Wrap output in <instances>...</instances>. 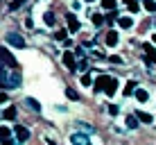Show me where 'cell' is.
Masks as SVG:
<instances>
[{"label": "cell", "instance_id": "cell-1", "mask_svg": "<svg viewBox=\"0 0 156 145\" xmlns=\"http://www.w3.org/2000/svg\"><path fill=\"white\" fill-rule=\"evenodd\" d=\"M20 73H7L0 68V89H16L20 86Z\"/></svg>", "mask_w": 156, "mask_h": 145}, {"label": "cell", "instance_id": "cell-2", "mask_svg": "<svg viewBox=\"0 0 156 145\" xmlns=\"http://www.w3.org/2000/svg\"><path fill=\"white\" fill-rule=\"evenodd\" d=\"M5 39H7V45H12V48H18V50H23V48L27 45V43H25V39H23L20 34H16V32H9V34L5 36Z\"/></svg>", "mask_w": 156, "mask_h": 145}, {"label": "cell", "instance_id": "cell-3", "mask_svg": "<svg viewBox=\"0 0 156 145\" xmlns=\"http://www.w3.org/2000/svg\"><path fill=\"white\" fill-rule=\"evenodd\" d=\"M0 61L7 63L9 68H14V66H16V59H14V55L7 50V48H0Z\"/></svg>", "mask_w": 156, "mask_h": 145}, {"label": "cell", "instance_id": "cell-4", "mask_svg": "<svg viewBox=\"0 0 156 145\" xmlns=\"http://www.w3.org/2000/svg\"><path fill=\"white\" fill-rule=\"evenodd\" d=\"M14 134H16V141H18V143H25L30 138V129H27V127H23V125L14 127Z\"/></svg>", "mask_w": 156, "mask_h": 145}, {"label": "cell", "instance_id": "cell-5", "mask_svg": "<svg viewBox=\"0 0 156 145\" xmlns=\"http://www.w3.org/2000/svg\"><path fill=\"white\" fill-rule=\"evenodd\" d=\"M63 63L68 66V71H70V73L77 71V61H75V55H73V52H63Z\"/></svg>", "mask_w": 156, "mask_h": 145}, {"label": "cell", "instance_id": "cell-6", "mask_svg": "<svg viewBox=\"0 0 156 145\" xmlns=\"http://www.w3.org/2000/svg\"><path fill=\"white\" fill-rule=\"evenodd\" d=\"M70 143H73V145H93V143H90V138L84 136V134H73V136H70Z\"/></svg>", "mask_w": 156, "mask_h": 145}, {"label": "cell", "instance_id": "cell-7", "mask_svg": "<svg viewBox=\"0 0 156 145\" xmlns=\"http://www.w3.org/2000/svg\"><path fill=\"white\" fill-rule=\"evenodd\" d=\"M106 45H109V48H115L118 45V41H120V34H118V32L115 30H111V32H106Z\"/></svg>", "mask_w": 156, "mask_h": 145}, {"label": "cell", "instance_id": "cell-8", "mask_svg": "<svg viewBox=\"0 0 156 145\" xmlns=\"http://www.w3.org/2000/svg\"><path fill=\"white\" fill-rule=\"evenodd\" d=\"M66 20H68V30H70V32H79L82 23L77 20V16H75V14H68V16H66Z\"/></svg>", "mask_w": 156, "mask_h": 145}, {"label": "cell", "instance_id": "cell-9", "mask_svg": "<svg viewBox=\"0 0 156 145\" xmlns=\"http://www.w3.org/2000/svg\"><path fill=\"white\" fill-rule=\"evenodd\" d=\"M104 93L106 95H115L118 93V79L109 77V82H106V86H104Z\"/></svg>", "mask_w": 156, "mask_h": 145}, {"label": "cell", "instance_id": "cell-10", "mask_svg": "<svg viewBox=\"0 0 156 145\" xmlns=\"http://www.w3.org/2000/svg\"><path fill=\"white\" fill-rule=\"evenodd\" d=\"M106 82H109V77H106V75H100V77L93 82V89L98 91V93H102V91H104V86H106Z\"/></svg>", "mask_w": 156, "mask_h": 145}, {"label": "cell", "instance_id": "cell-11", "mask_svg": "<svg viewBox=\"0 0 156 145\" xmlns=\"http://www.w3.org/2000/svg\"><path fill=\"white\" fill-rule=\"evenodd\" d=\"M118 23H120V27H122V30L133 27V18H131V16H120V18H118Z\"/></svg>", "mask_w": 156, "mask_h": 145}, {"label": "cell", "instance_id": "cell-12", "mask_svg": "<svg viewBox=\"0 0 156 145\" xmlns=\"http://www.w3.org/2000/svg\"><path fill=\"white\" fill-rule=\"evenodd\" d=\"M25 104L30 107V111H41V102L36 98H25Z\"/></svg>", "mask_w": 156, "mask_h": 145}, {"label": "cell", "instance_id": "cell-13", "mask_svg": "<svg viewBox=\"0 0 156 145\" xmlns=\"http://www.w3.org/2000/svg\"><path fill=\"white\" fill-rule=\"evenodd\" d=\"M143 50L147 52V61H156V50H154V45H152V43H145V45H143Z\"/></svg>", "mask_w": 156, "mask_h": 145}, {"label": "cell", "instance_id": "cell-14", "mask_svg": "<svg viewBox=\"0 0 156 145\" xmlns=\"http://www.w3.org/2000/svg\"><path fill=\"white\" fill-rule=\"evenodd\" d=\"M136 118H138V122H145V125H149V122L154 120V118L149 116L147 111H136Z\"/></svg>", "mask_w": 156, "mask_h": 145}, {"label": "cell", "instance_id": "cell-15", "mask_svg": "<svg viewBox=\"0 0 156 145\" xmlns=\"http://www.w3.org/2000/svg\"><path fill=\"white\" fill-rule=\"evenodd\" d=\"M43 23H45L48 27H55V23H57L55 14H52V12H45V14H43Z\"/></svg>", "mask_w": 156, "mask_h": 145}, {"label": "cell", "instance_id": "cell-16", "mask_svg": "<svg viewBox=\"0 0 156 145\" xmlns=\"http://www.w3.org/2000/svg\"><path fill=\"white\" fill-rule=\"evenodd\" d=\"M133 95H136V100H138V102H147V100H149V93H147L145 89H138V91H133Z\"/></svg>", "mask_w": 156, "mask_h": 145}, {"label": "cell", "instance_id": "cell-17", "mask_svg": "<svg viewBox=\"0 0 156 145\" xmlns=\"http://www.w3.org/2000/svg\"><path fill=\"white\" fill-rule=\"evenodd\" d=\"M143 7L147 9V12L156 14V0H143Z\"/></svg>", "mask_w": 156, "mask_h": 145}, {"label": "cell", "instance_id": "cell-18", "mask_svg": "<svg viewBox=\"0 0 156 145\" xmlns=\"http://www.w3.org/2000/svg\"><path fill=\"white\" fill-rule=\"evenodd\" d=\"M2 118H7V120H14V118H16V109H14V107H7V109L2 111Z\"/></svg>", "mask_w": 156, "mask_h": 145}, {"label": "cell", "instance_id": "cell-19", "mask_svg": "<svg viewBox=\"0 0 156 145\" xmlns=\"http://www.w3.org/2000/svg\"><path fill=\"white\" fill-rule=\"evenodd\" d=\"M133 91H136V82H133V79H129V82H127V86H125V91H122V93H125V95H131Z\"/></svg>", "mask_w": 156, "mask_h": 145}, {"label": "cell", "instance_id": "cell-20", "mask_svg": "<svg viewBox=\"0 0 156 145\" xmlns=\"http://www.w3.org/2000/svg\"><path fill=\"white\" fill-rule=\"evenodd\" d=\"M127 127L129 129H136L138 127V118L136 116H127Z\"/></svg>", "mask_w": 156, "mask_h": 145}, {"label": "cell", "instance_id": "cell-21", "mask_svg": "<svg viewBox=\"0 0 156 145\" xmlns=\"http://www.w3.org/2000/svg\"><path fill=\"white\" fill-rule=\"evenodd\" d=\"M102 7L109 9V12H113L115 9V0H102Z\"/></svg>", "mask_w": 156, "mask_h": 145}, {"label": "cell", "instance_id": "cell-22", "mask_svg": "<svg viewBox=\"0 0 156 145\" xmlns=\"http://www.w3.org/2000/svg\"><path fill=\"white\" fill-rule=\"evenodd\" d=\"M9 136H12V129H9V127H0V138H5V141H7Z\"/></svg>", "mask_w": 156, "mask_h": 145}, {"label": "cell", "instance_id": "cell-23", "mask_svg": "<svg viewBox=\"0 0 156 145\" xmlns=\"http://www.w3.org/2000/svg\"><path fill=\"white\" fill-rule=\"evenodd\" d=\"M82 86H93V77L90 75H82Z\"/></svg>", "mask_w": 156, "mask_h": 145}, {"label": "cell", "instance_id": "cell-24", "mask_svg": "<svg viewBox=\"0 0 156 145\" xmlns=\"http://www.w3.org/2000/svg\"><path fill=\"white\" fill-rule=\"evenodd\" d=\"M66 95H68L70 100H79V93H77L75 89H66Z\"/></svg>", "mask_w": 156, "mask_h": 145}, {"label": "cell", "instance_id": "cell-25", "mask_svg": "<svg viewBox=\"0 0 156 145\" xmlns=\"http://www.w3.org/2000/svg\"><path fill=\"white\" fill-rule=\"evenodd\" d=\"M109 114L111 116H118V114H120V107H118V104H109Z\"/></svg>", "mask_w": 156, "mask_h": 145}, {"label": "cell", "instance_id": "cell-26", "mask_svg": "<svg viewBox=\"0 0 156 145\" xmlns=\"http://www.w3.org/2000/svg\"><path fill=\"white\" fill-rule=\"evenodd\" d=\"M102 18H104L102 14H93V25H98V27H100V25H102Z\"/></svg>", "mask_w": 156, "mask_h": 145}, {"label": "cell", "instance_id": "cell-27", "mask_svg": "<svg viewBox=\"0 0 156 145\" xmlns=\"http://www.w3.org/2000/svg\"><path fill=\"white\" fill-rule=\"evenodd\" d=\"M23 2H25V0H14V2H9V9H18V7H23Z\"/></svg>", "mask_w": 156, "mask_h": 145}, {"label": "cell", "instance_id": "cell-28", "mask_svg": "<svg viewBox=\"0 0 156 145\" xmlns=\"http://www.w3.org/2000/svg\"><path fill=\"white\" fill-rule=\"evenodd\" d=\"M55 39H59V41H63V39H66V30H59L57 34H55Z\"/></svg>", "mask_w": 156, "mask_h": 145}, {"label": "cell", "instance_id": "cell-29", "mask_svg": "<svg viewBox=\"0 0 156 145\" xmlns=\"http://www.w3.org/2000/svg\"><path fill=\"white\" fill-rule=\"evenodd\" d=\"M86 68H88V61L82 59V61H79V66H77V71H86Z\"/></svg>", "mask_w": 156, "mask_h": 145}, {"label": "cell", "instance_id": "cell-30", "mask_svg": "<svg viewBox=\"0 0 156 145\" xmlns=\"http://www.w3.org/2000/svg\"><path fill=\"white\" fill-rule=\"evenodd\" d=\"M129 12L136 14V12H138V5H136V2H129Z\"/></svg>", "mask_w": 156, "mask_h": 145}, {"label": "cell", "instance_id": "cell-31", "mask_svg": "<svg viewBox=\"0 0 156 145\" xmlns=\"http://www.w3.org/2000/svg\"><path fill=\"white\" fill-rule=\"evenodd\" d=\"M113 18H118V16H115V12H111L109 16H106V23H113Z\"/></svg>", "mask_w": 156, "mask_h": 145}, {"label": "cell", "instance_id": "cell-32", "mask_svg": "<svg viewBox=\"0 0 156 145\" xmlns=\"http://www.w3.org/2000/svg\"><path fill=\"white\" fill-rule=\"evenodd\" d=\"M111 63H122V59H120V57H115V55H113V57H111Z\"/></svg>", "mask_w": 156, "mask_h": 145}, {"label": "cell", "instance_id": "cell-33", "mask_svg": "<svg viewBox=\"0 0 156 145\" xmlns=\"http://www.w3.org/2000/svg\"><path fill=\"white\" fill-rule=\"evenodd\" d=\"M2 102H7V93H0V104Z\"/></svg>", "mask_w": 156, "mask_h": 145}, {"label": "cell", "instance_id": "cell-34", "mask_svg": "<svg viewBox=\"0 0 156 145\" xmlns=\"http://www.w3.org/2000/svg\"><path fill=\"white\" fill-rule=\"evenodd\" d=\"M125 2H127V5H129V2H136V0H125Z\"/></svg>", "mask_w": 156, "mask_h": 145}, {"label": "cell", "instance_id": "cell-35", "mask_svg": "<svg viewBox=\"0 0 156 145\" xmlns=\"http://www.w3.org/2000/svg\"><path fill=\"white\" fill-rule=\"evenodd\" d=\"M152 39H154V43H156V34H154V36H152Z\"/></svg>", "mask_w": 156, "mask_h": 145}, {"label": "cell", "instance_id": "cell-36", "mask_svg": "<svg viewBox=\"0 0 156 145\" xmlns=\"http://www.w3.org/2000/svg\"><path fill=\"white\" fill-rule=\"evenodd\" d=\"M86 2H95V0H86Z\"/></svg>", "mask_w": 156, "mask_h": 145}, {"label": "cell", "instance_id": "cell-37", "mask_svg": "<svg viewBox=\"0 0 156 145\" xmlns=\"http://www.w3.org/2000/svg\"><path fill=\"white\" fill-rule=\"evenodd\" d=\"M154 27H156V18H154Z\"/></svg>", "mask_w": 156, "mask_h": 145}]
</instances>
